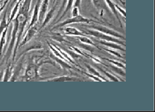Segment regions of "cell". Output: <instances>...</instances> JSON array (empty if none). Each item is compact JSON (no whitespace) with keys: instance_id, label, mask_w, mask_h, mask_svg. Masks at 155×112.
<instances>
[{"instance_id":"obj_1","label":"cell","mask_w":155,"mask_h":112,"mask_svg":"<svg viewBox=\"0 0 155 112\" xmlns=\"http://www.w3.org/2000/svg\"><path fill=\"white\" fill-rule=\"evenodd\" d=\"M84 33L86 34H89L94 37L95 38H97L101 40H104V41L107 42H114L117 44H121L123 46H125V43L124 42L121 41L120 39H117V38H115L110 35H107L106 34H104L101 32H99L98 30H94V29H84L83 30Z\"/></svg>"},{"instance_id":"obj_2","label":"cell","mask_w":155,"mask_h":112,"mask_svg":"<svg viewBox=\"0 0 155 112\" xmlns=\"http://www.w3.org/2000/svg\"><path fill=\"white\" fill-rule=\"evenodd\" d=\"M12 21H13V29H12V32L11 40L10 42V44H9L8 48L7 49V53L5 55V57L7 58V60H8L9 58H10V56H11L12 50L14 48V46H15L16 38H17L18 26H19V21H18V18H15L12 20Z\"/></svg>"},{"instance_id":"obj_3","label":"cell","mask_w":155,"mask_h":112,"mask_svg":"<svg viewBox=\"0 0 155 112\" xmlns=\"http://www.w3.org/2000/svg\"><path fill=\"white\" fill-rule=\"evenodd\" d=\"M92 21L96 22L93 20L86 18L82 16L81 15H78V16H75V17H72V18H68L66 20L62 21V23L57 25L56 27H54V28L62 27L65 26L66 25L71 24H75V23H87V24H89L90 22H92Z\"/></svg>"},{"instance_id":"obj_4","label":"cell","mask_w":155,"mask_h":112,"mask_svg":"<svg viewBox=\"0 0 155 112\" xmlns=\"http://www.w3.org/2000/svg\"><path fill=\"white\" fill-rule=\"evenodd\" d=\"M89 27L92 28V29L98 30V31H99V32H101V33H103L104 34H106L107 35L112 36V37H114L117 38L124 39V36L120 34L119 33L116 32V31H115V30L107 27H104L103 25H90V26H89Z\"/></svg>"},{"instance_id":"obj_5","label":"cell","mask_w":155,"mask_h":112,"mask_svg":"<svg viewBox=\"0 0 155 112\" xmlns=\"http://www.w3.org/2000/svg\"><path fill=\"white\" fill-rule=\"evenodd\" d=\"M38 76V69L34 64H30L27 67L24 75V78L27 81L35 79Z\"/></svg>"},{"instance_id":"obj_6","label":"cell","mask_w":155,"mask_h":112,"mask_svg":"<svg viewBox=\"0 0 155 112\" xmlns=\"http://www.w3.org/2000/svg\"><path fill=\"white\" fill-rule=\"evenodd\" d=\"M37 31L38 28L36 27L35 25L28 28V29L26 31V33L25 34L24 39H23L21 42L19 44V46L20 47L22 46H24L25 44L28 43L30 40L34 37V36L36 34V33H37Z\"/></svg>"},{"instance_id":"obj_7","label":"cell","mask_w":155,"mask_h":112,"mask_svg":"<svg viewBox=\"0 0 155 112\" xmlns=\"http://www.w3.org/2000/svg\"><path fill=\"white\" fill-rule=\"evenodd\" d=\"M32 0H24L23 2L22 5L20 7L19 11L18 12L17 14H21L26 17L27 18H28L29 17V12L31 8V5Z\"/></svg>"},{"instance_id":"obj_8","label":"cell","mask_w":155,"mask_h":112,"mask_svg":"<svg viewBox=\"0 0 155 112\" xmlns=\"http://www.w3.org/2000/svg\"><path fill=\"white\" fill-rule=\"evenodd\" d=\"M42 1H41V0H38L37 3L36 4V5L34 8L33 14V16H32V19H31V21L30 22V24L29 25L28 28L35 25L36 24V22L38 21L39 10H40V5H41V3H42Z\"/></svg>"},{"instance_id":"obj_9","label":"cell","mask_w":155,"mask_h":112,"mask_svg":"<svg viewBox=\"0 0 155 112\" xmlns=\"http://www.w3.org/2000/svg\"><path fill=\"white\" fill-rule=\"evenodd\" d=\"M49 0H43L42 3H41L38 16V20L40 22H42L44 19L45 14H46L49 5Z\"/></svg>"},{"instance_id":"obj_10","label":"cell","mask_w":155,"mask_h":112,"mask_svg":"<svg viewBox=\"0 0 155 112\" xmlns=\"http://www.w3.org/2000/svg\"><path fill=\"white\" fill-rule=\"evenodd\" d=\"M99 43H101L104 46L109 47L111 49H119V50L123 51H125V49L123 48L120 44H117L114 42H107V41H104V40H99V41H97Z\"/></svg>"},{"instance_id":"obj_11","label":"cell","mask_w":155,"mask_h":112,"mask_svg":"<svg viewBox=\"0 0 155 112\" xmlns=\"http://www.w3.org/2000/svg\"><path fill=\"white\" fill-rule=\"evenodd\" d=\"M64 32L66 35L70 36H76V37H85V34L82 33V32L77 30L76 28L71 27H68L64 29Z\"/></svg>"},{"instance_id":"obj_12","label":"cell","mask_w":155,"mask_h":112,"mask_svg":"<svg viewBox=\"0 0 155 112\" xmlns=\"http://www.w3.org/2000/svg\"><path fill=\"white\" fill-rule=\"evenodd\" d=\"M76 78L74 77H68V76H61V77H58L54 78L50 80H45L46 82H70V81H76Z\"/></svg>"},{"instance_id":"obj_13","label":"cell","mask_w":155,"mask_h":112,"mask_svg":"<svg viewBox=\"0 0 155 112\" xmlns=\"http://www.w3.org/2000/svg\"><path fill=\"white\" fill-rule=\"evenodd\" d=\"M54 12H55V7H53L49 11V12L48 13L45 14V16L44 17V19L43 21V23H42V27H44L50 21V20L53 18V15L54 14Z\"/></svg>"},{"instance_id":"obj_14","label":"cell","mask_w":155,"mask_h":112,"mask_svg":"<svg viewBox=\"0 0 155 112\" xmlns=\"http://www.w3.org/2000/svg\"><path fill=\"white\" fill-rule=\"evenodd\" d=\"M20 3H21V2L19 1V0H18V2L16 3V4L15 5V6L14 7L13 9L11 12V16H9V18H8V24H10L11 22L12 21V20L15 19V18L16 17V14H18V8H19V7L20 5Z\"/></svg>"},{"instance_id":"obj_15","label":"cell","mask_w":155,"mask_h":112,"mask_svg":"<svg viewBox=\"0 0 155 112\" xmlns=\"http://www.w3.org/2000/svg\"><path fill=\"white\" fill-rule=\"evenodd\" d=\"M12 74H13V68L11 66V65H9V66H8V67L5 70V73H4L3 81V82L9 81L12 77Z\"/></svg>"},{"instance_id":"obj_16","label":"cell","mask_w":155,"mask_h":112,"mask_svg":"<svg viewBox=\"0 0 155 112\" xmlns=\"http://www.w3.org/2000/svg\"><path fill=\"white\" fill-rule=\"evenodd\" d=\"M7 29H5L3 31V33H2L1 36V38H0V58H1L2 55V51H3V47L5 46V44L6 42V35H7Z\"/></svg>"},{"instance_id":"obj_17","label":"cell","mask_w":155,"mask_h":112,"mask_svg":"<svg viewBox=\"0 0 155 112\" xmlns=\"http://www.w3.org/2000/svg\"><path fill=\"white\" fill-rule=\"evenodd\" d=\"M105 2H106V3H107L108 6L109 7H110V8L111 9L112 12L114 13V15L116 16V18L117 19V20L119 21L120 24V25H121V27H122L121 20H120V19L119 16H118V14H117V10H116V7H115V4L114 3L111 1V0H105Z\"/></svg>"},{"instance_id":"obj_18","label":"cell","mask_w":155,"mask_h":112,"mask_svg":"<svg viewBox=\"0 0 155 112\" xmlns=\"http://www.w3.org/2000/svg\"><path fill=\"white\" fill-rule=\"evenodd\" d=\"M54 58V60H55L57 63L61 65V66L64 69H72V67L69 64H67V62H65L64 60H62L60 58H58L57 56H53Z\"/></svg>"},{"instance_id":"obj_19","label":"cell","mask_w":155,"mask_h":112,"mask_svg":"<svg viewBox=\"0 0 155 112\" xmlns=\"http://www.w3.org/2000/svg\"><path fill=\"white\" fill-rule=\"evenodd\" d=\"M86 68H87V69H88L90 74L92 75H94V76H96V77H97L100 78L101 79H102L103 81H106V82L108 81L107 80H106L105 78H103L102 76H101V75L99 74V73L98 72V71L95 70V69L92 68V67H91L90 66H88V65H86Z\"/></svg>"},{"instance_id":"obj_20","label":"cell","mask_w":155,"mask_h":112,"mask_svg":"<svg viewBox=\"0 0 155 112\" xmlns=\"http://www.w3.org/2000/svg\"><path fill=\"white\" fill-rule=\"evenodd\" d=\"M74 1H75V0H68L67 3H66V7L65 10H64V11L63 14H62L61 17L57 20V22H58L61 20H62V19L66 15V14L68 12V11H69L71 9V8L73 4H74Z\"/></svg>"},{"instance_id":"obj_21","label":"cell","mask_w":155,"mask_h":112,"mask_svg":"<svg viewBox=\"0 0 155 112\" xmlns=\"http://www.w3.org/2000/svg\"><path fill=\"white\" fill-rule=\"evenodd\" d=\"M6 12L4 13L3 17L2 20L1 21V24H0V36H1L2 33H3V31L5 29L8 28V27L9 25V24H8V22L7 21V20H6Z\"/></svg>"},{"instance_id":"obj_22","label":"cell","mask_w":155,"mask_h":112,"mask_svg":"<svg viewBox=\"0 0 155 112\" xmlns=\"http://www.w3.org/2000/svg\"><path fill=\"white\" fill-rule=\"evenodd\" d=\"M95 7L98 9H106V5L103 0H92Z\"/></svg>"},{"instance_id":"obj_23","label":"cell","mask_w":155,"mask_h":112,"mask_svg":"<svg viewBox=\"0 0 155 112\" xmlns=\"http://www.w3.org/2000/svg\"><path fill=\"white\" fill-rule=\"evenodd\" d=\"M79 37L78 38L79 40L82 43H83L84 44H88V45H90V46H92L94 47H97L96 45H95L90 38H88L87 37H86V36H85V37Z\"/></svg>"},{"instance_id":"obj_24","label":"cell","mask_w":155,"mask_h":112,"mask_svg":"<svg viewBox=\"0 0 155 112\" xmlns=\"http://www.w3.org/2000/svg\"><path fill=\"white\" fill-rule=\"evenodd\" d=\"M98 69L101 70V71H102V72H103L104 74H105V75L107 76L108 78L109 79H110V80H112V81H114V82H119V81H120V80H118V78H116V77H114V76H113L112 75H111V74H110L109 73L107 72V71H103V70L101 69V68H98Z\"/></svg>"},{"instance_id":"obj_25","label":"cell","mask_w":155,"mask_h":112,"mask_svg":"<svg viewBox=\"0 0 155 112\" xmlns=\"http://www.w3.org/2000/svg\"><path fill=\"white\" fill-rule=\"evenodd\" d=\"M111 68L112 70L115 71V73H116L118 75H120L121 76H124L125 77V71L123 70L121 68H119V67H115V66H111Z\"/></svg>"},{"instance_id":"obj_26","label":"cell","mask_w":155,"mask_h":112,"mask_svg":"<svg viewBox=\"0 0 155 112\" xmlns=\"http://www.w3.org/2000/svg\"><path fill=\"white\" fill-rule=\"evenodd\" d=\"M52 38L54 40H55L56 41L59 42H64L65 41L64 38V37H62V36L61 34H57V33L54 34L53 35Z\"/></svg>"},{"instance_id":"obj_27","label":"cell","mask_w":155,"mask_h":112,"mask_svg":"<svg viewBox=\"0 0 155 112\" xmlns=\"http://www.w3.org/2000/svg\"><path fill=\"white\" fill-rule=\"evenodd\" d=\"M105 59L106 60H107L108 62H110V63L113 64L114 65H115L117 67H119V68H123V69H125V66L123 64L120 63V62H117V61H115V60H109L108 59Z\"/></svg>"},{"instance_id":"obj_28","label":"cell","mask_w":155,"mask_h":112,"mask_svg":"<svg viewBox=\"0 0 155 112\" xmlns=\"http://www.w3.org/2000/svg\"><path fill=\"white\" fill-rule=\"evenodd\" d=\"M8 2V0H0V14L5 8V7L6 6Z\"/></svg>"},{"instance_id":"obj_29","label":"cell","mask_w":155,"mask_h":112,"mask_svg":"<svg viewBox=\"0 0 155 112\" xmlns=\"http://www.w3.org/2000/svg\"><path fill=\"white\" fill-rule=\"evenodd\" d=\"M103 50H104V51H107V52L110 53V54H112L113 55L116 56H117V57H120V58H122V56L120 55V53H118L117 52H116V51H114V50H110V49H104V48Z\"/></svg>"},{"instance_id":"obj_30","label":"cell","mask_w":155,"mask_h":112,"mask_svg":"<svg viewBox=\"0 0 155 112\" xmlns=\"http://www.w3.org/2000/svg\"><path fill=\"white\" fill-rule=\"evenodd\" d=\"M85 74L88 76V77H90L91 78H92V79H94V80H95V81H97V82H102V81H103V80H102V79H101L100 78H99V77H96V76H94V75H90V74H88V73H85Z\"/></svg>"},{"instance_id":"obj_31","label":"cell","mask_w":155,"mask_h":112,"mask_svg":"<svg viewBox=\"0 0 155 112\" xmlns=\"http://www.w3.org/2000/svg\"><path fill=\"white\" fill-rule=\"evenodd\" d=\"M71 15L73 17H75L79 15V8L77 7H74L71 12Z\"/></svg>"},{"instance_id":"obj_32","label":"cell","mask_w":155,"mask_h":112,"mask_svg":"<svg viewBox=\"0 0 155 112\" xmlns=\"http://www.w3.org/2000/svg\"><path fill=\"white\" fill-rule=\"evenodd\" d=\"M67 2H68V0H64L63 1V3H62V6H61V8H60V10H59V12H58V14H57V17L59 16V14H61V13L62 12V11H63V8L65 7V6H66V3H67Z\"/></svg>"},{"instance_id":"obj_33","label":"cell","mask_w":155,"mask_h":112,"mask_svg":"<svg viewBox=\"0 0 155 112\" xmlns=\"http://www.w3.org/2000/svg\"><path fill=\"white\" fill-rule=\"evenodd\" d=\"M115 7H116V8H117V9L118 11H120V12L121 13L123 16H124V17H125V16H126V13H125V11L124 9H122L121 8L119 7V6H117V5H115Z\"/></svg>"},{"instance_id":"obj_34","label":"cell","mask_w":155,"mask_h":112,"mask_svg":"<svg viewBox=\"0 0 155 112\" xmlns=\"http://www.w3.org/2000/svg\"><path fill=\"white\" fill-rule=\"evenodd\" d=\"M81 0H75V2H74V7L79 8L80 5H81Z\"/></svg>"},{"instance_id":"obj_35","label":"cell","mask_w":155,"mask_h":112,"mask_svg":"<svg viewBox=\"0 0 155 112\" xmlns=\"http://www.w3.org/2000/svg\"><path fill=\"white\" fill-rule=\"evenodd\" d=\"M55 2H56V0H53V4L55 3Z\"/></svg>"},{"instance_id":"obj_36","label":"cell","mask_w":155,"mask_h":112,"mask_svg":"<svg viewBox=\"0 0 155 112\" xmlns=\"http://www.w3.org/2000/svg\"><path fill=\"white\" fill-rule=\"evenodd\" d=\"M41 1H42V0H41Z\"/></svg>"}]
</instances>
